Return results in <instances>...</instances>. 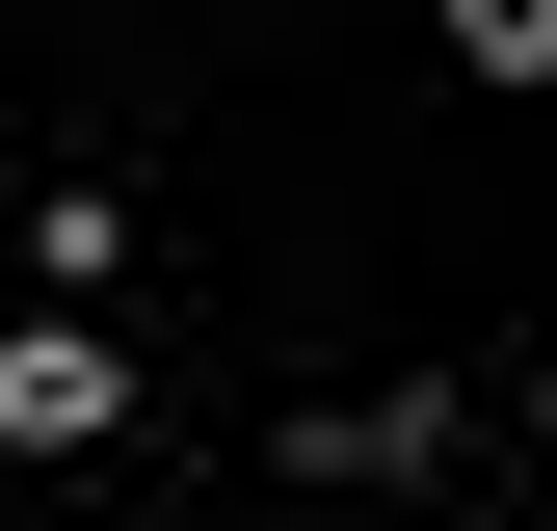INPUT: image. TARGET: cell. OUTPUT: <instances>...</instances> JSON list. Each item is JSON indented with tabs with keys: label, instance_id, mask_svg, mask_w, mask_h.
Returning <instances> with one entry per match:
<instances>
[{
	"label": "cell",
	"instance_id": "1",
	"mask_svg": "<svg viewBox=\"0 0 557 531\" xmlns=\"http://www.w3.org/2000/svg\"><path fill=\"white\" fill-rule=\"evenodd\" d=\"M0 425H27V452H81V425H107V346H81V319H27V372H0Z\"/></svg>",
	"mask_w": 557,
	"mask_h": 531
},
{
	"label": "cell",
	"instance_id": "2",
	"mask_svg": "<svg viewBox=\"0 0 557 531\" xmlns=\"http://www.w3.org/2000/svg\"><path fill=\"white\" fill-rule=\"evenodd\" d=\"M451 53L478 81H557V0H451Z\"/></svg>",
	"mask_w": 557,
	"mask_h": 531
}]
</instances>
